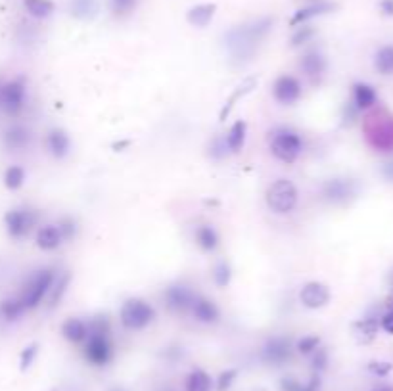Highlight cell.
I'll return each instance as SVG.
<instances>
[{
  "instance_id": "83f0119b",
  "label": "cell",
  "mask_w": 393,
  "mask_h": 391,
  "mask_svg": "<svg viewBox=\"0 0 393 391\" xmlns=\"http://www.w3.org/2000/svg\"><path fill=\"white\" fill-rule=\"evenodd\" d=\"M69 282H71V274H69V272H61V274L58 272V274H56V280L52 284L50 294H48V298H46L48 299V307H56L60 303L64 294L68 292Z\"/></svg>"
},
{
  "instance_id": "d6a6232c",
  "label": "cell",
  "mask_w": 393,
  "mask_h": 391,
  "mask_svg": "<svg viewBox=\"0 0 393 391\" xmlns=\"http://www.w3.org/2000/svg\"><path fill=\"white\" fill-rule=\"evenodd\" d=\"M211 276H213V282L217 288H227L232 280V269L231 265L227 263V261H219V263L213 267V272H211Z\"/></svg>"
},
{
  "instance_id": "8fae6325",
  "label": "cell",
  "mask_w": 393,
  "mask_h": 391,
  "mask_svg": "<svg viewBox=\"0 0 393 391\" xmlns=\"http://www.w3.org/2000/svg\"><path fill=\"white\" fill-rule=\"evenodd\" d=\"M194 298H196L194 289L186 286V284H182V282L171 284L169 288H165V292H163V301L173 313H186V311H190Z\"/></svg>"
},
{
  "instance_id": "f907efd6",
  "label": "cell",
  "mask_w": 393,
  "mask_h": 391,
  "mask_svg": "<svg viewBox=\"0 0 393 391\" xmlns=\"http://www.w3.org/2000/svg\"><path fill=\"white\" fill-rule=\"evenodd\" d=\"M111 391H125V390H123V388H113Z\"/></svg>"
},
{
  "instance_id": "ba28073f",
  "label": "cell",
  "mask_w": 393,
  "mask_h": 391,
  "mask_svg": "<svg viewBox=\"0 0 393 391\" xmlns=\"http://www.w3.org/2000/svg\"><path fill=\"white\" fill-rule=\"evenodd\" d=\"M85 359L93 366H106L113 357L110 334H88L85 340Z\"/></svg>"
},
{
  "instance_id": "7a4b0ae2",
  "label": "cell",
  "mask_w": 393,
  "mask_h": 391,
  "mask_svg": "<svg viewBox=\"0 0 393 391\" xmlns=\"http://www.w3.org/2000/svg\"><path fill=\"white\" fill-rule=\"evenodd\" d=\"M56 280V271L54 269H39L35 271L21 286V292H19V301L23 303L26 311H31V309H37V307L43 303L44 299L48 298L50 294L52 284Z\"/></svg>"
},
{
  "instance_id": "4fadbf2b",
  "label": "cell",
  "mask_w": 393,
  "mask_h": 391,
  "mask_svg": "<svg viewBox=\"0 0 393 391\" xmlns=\"http://www.w3.org/2000/svg\"><path fill=\"white\" fill-rule=\"evenodd\" d=\"M330 298H332V294H330V288L323 284V282H307L303 288L299 289V301H301V305L307 307V309H323L330 303Z\"/></svg>"
},
{
  "instance_id": "b9f144b4",
  "label": "cell",
  "mask_w": 393,
  "mask_h": 391,
  "mask_svg": "<svg viewBox=\"0 0 393 391\" xmlns=\"http://www.w3.org/2000/svg\"><path fill=\"white\" fill-rule=\"evenodd\" d=\"M368 370L376 376H385V374H390L392 365H390V363H380V361H374V363H370V365H368Z\"/></svg>"
},
{
  "instance_id": "8992f818",
  "label": "cell",
  "mask_w": 393,
  "mask_h": 391,
  "mask_svg": "<svg viewBox=\"0 0 393 391\" xmlns=\"http://www.w3.org/2000/svg\"><path fill=\"white\" fill-rule=\"evenodd\" d=\"M37 222H39V215L31 207H14L4 215L6 232L10 234V238L14 240L26 238L33 227H37Z\"/></svg>"
},
{
  "instance_id": "7dc6e473",
  "label": "cell",
  "mask_w": 393,
  "mask_h": 391,
  "mask_svg": "<svg viewBox=\"0 0 393 391\" xmlns=\"http://www.w3.org/2000/svg\"><path fill=\"white\" fill-rule=\"evenodd\" d=\"M380 10L384 16H393V0H382L380 2Z\"/></svg>"
},
{
  "instance_id": "603a6c76",
  "label": "cell",
  "mask_w": 393,
  "mask_h": 391,
  "mask_svg": "<svg viewBox=\"0 0 393 391\" xmlns=\"http://www.w3.org/2000/svg\"><path fill=\"white\" fill-rule=\"evenodd\" d=\"M246 136H248V123L242 120L236 121L224 135V144L229 148V152L238 153L246 144Z\"/></svg>"
},
{
  "instance_id": "836d02e7",
  "label": "cell",
  "mask_w": 393,
  "mask_h": 391,
  "mask_svg": "<svg viewBox=\"0 0 393 391\" xmlns=\"http://www.w3.org/2000/svg\"><path fill=\"white\" fill-rule=\"evenodd\" d=\"M253 85H256V81H253V79H248V81H246L244 85H240V86H238V90H236V93L232 94L231 100H229V102L224 104V108H222V111H221V120H224V117H227V115L231 113L232 106H234V104L238 102L240 96H244V94H248L249 90L253 88Z\"/></svg>"
},
{
  "instance_id": "1f68e13d",
  "label": "cell",
  "mask_w": 393,
  "mask_h": 391,
  "mask_svg": "<svg viewBox=\"0 0 393 391\" xmlns=\"http://www.w3.org/2000/svg\"><path fill=\"white\" fill-rule=\"evenodd\" d=\"M27 12L37 19H46L54 12V4L50 0H26Z\"/></svg>"
},
{
  "instance_id": "f1b7e54d",
  "label": "cell",
  "mask_w": 393,
  "mask_h": 391,
  "mask_svg": "<svg viewBox=\"0 0 393 391\" xmlns=\"http://www.w3.org/2000/svg\"><path fill=\"white\" fill-rule=\"evenodd\" d=\"M374 68L382 75H393V44H385L376 52Z\"/></svg>"
},
{
  "instance_id": "e575fe53",
  "label": "cell",
  "mask_w": 393,
  "mask_h": 391,
  "mask_svg": "<svg viewBox=\"0 0 393 391\" xmlns=\"http://www.w3.org/2000/svg\"><path fill=\"white\" fill-rule=\"evenodd\" d=\"M294 347L298 349V353H301V355H311L320 347V338L315 334H309V336H303L301 340H298Z\"/></svg>"
},
{
  "instance_id": "5bb4252c",
  "label": "cell",
  "mask_w": 393,
  "mask_h": 391,
  "mask_svg": "<svg viewBox=\"0 0 393 391\" xmlns=\"http://www.w3.org/2000/svg\"><path fill=\"white\" fill-rule=\"evenodd\" d=\"M190 313L196 318L198 323L202 324H215L219 318H221V311L215 303L213 299L205 298V296H198L192 301V307H190Z\"/></svg>"
},
{
  "instance_id": "ac0fdd59",
  "label": "cell",
  "mask_w": 393,
  "mask_h": 391,
  "mask_svg": "<svg viewBox=\"0 0 393 391\" xmlns=\"http://www.w3.org/2000/svg\"><path fill=\"white\" fill-rule=\"evenodd\" d=\"M378 102V94L374 86L367 83H355L353 85V108L357 111H365L374 108Z\"/></svg>"
},
{
  "instance_id": "5b68a950",
  "label": "cell",
  "mask_w": 393,
  "mask_h": 391,
  "mask_svg": "<svg viewBox=\"0 0 393 391\" xmlns=\"http://www.w3.org/2000/svg\"><path fill=\"white\" fill-rule=\"evenodd\" d=\"M154 318L155 309L142 298H128L119 309V321L127 330H144Z\"/></svg>"
},
{
  "instance_id": "bcb514c9",
  "label": "cell",
  "mask_w": 393,
  "mask_h": 391,
  "mask_svg": "<svg viewBox=\"0 0 393 391\" xmlns=\"http://www.w3.org/2000/svg\"><path fill=\"white\" fill-rule=\"evenodd\" d=\"M380 326H382L387 334H393V309L392 311H387V313L380 318Z\"/></svg>"
},
{
  "instance_id": "681fc988",
  "label": "cell",
  "mask_w": 393,
  "mask_h": 391,
  "mask_svg": "<svg viewBox=\"0 0 393 391\" xmlns=\"http://www.w3.org/2000/svg\"><path fill=\"white\" fill-rule=\"evenodd\" d=\"M376 391H393L392 388H390V385H380V388H378Z\"/></svg>"
},
{
  "instance_id": "c3c4849f",
  "label": "cell",
  "mask_w": 393,
  "mask_h": 391,
  "mask_svg": "<svg viewBox=\"0 0 393 391\" xmlns=\"http://www.w3.org/2000/svg\"><path fill=\"white\" fill-rule=\"evenodd\" d=\"M385 175H387L390 179H393V163H390V165L385 167Z\"/></svg>"
},
{
  "instance_id": "7c38bea8",
  "label": "cell",
  "mask_w": 393,
  "mask_h": 391,
  "mask_svg": "<svg viewBox=\"0 0 393 391\" xmlns=\"http://www.w3.org/2000/svg\"><path fill=\"white\" fill-rule=\"evenodd\" d=\"M301 94H303V85L298 77L288 75V73L276 77L273 85V96L276 102L282 106H291L301 98Z\"/></svg>"
},
{
  "instance_id": "e0dca14e",
  "label": "cell",
  "mask_w": 393,
  "mask_h": 391,
  "mask_svg": "<svg viewBox=\"0 0 393 391\" xmlns=\"http://www.w3.org/2000/svg\"><path fill=\"white\" fill-rule=\"evenodd\" d=\"M46 148H48L52 158L64 160L71 150V138L64 128H52L46 136Z\"/></svg>"
},
{
  "instance_id": "f6af8a7d",
  "label": "cell",
  "mask_w": 393,
  "mask_h": 391,
  "mask_svg": "<svg viewBox=\"0 0 393 391\" xmlns=\"http://www.w3.org/2000/svg\"><path fill=\"white\" fill-rule=\"evenodd\" d=\"M133 4H135V0H113V8L117 14H125L128 10L133 8Z\"/></svg>"
},
{
  "instance_id": "f5cc1de1",
  "label": "cell",
  "mask_w": 393,
  "mask_h": 391,
  "mask_svg": "<svg viewBox=\"0 0 393 391\" xmlns=\"http://www.w3.org/2000/svg\"><path fill=\"white\" fill-rule=\"evenodd\" d=\"M0 86H2V85H0Z\"/></svg>"
},
{
  "instance_id": "44dd1931",
  "label": "cell",
  "mask_w": 393,
  "mask_h": 391,
  "mask_svg": "<svg viewBox=\"0 0 393 391\" xmlns=\"http://www.w3.org/2000/svg\"><path fill=\"white\" fill-rule=\"evenodd\" d=\"M61 336H64L69 343H85L86 336H88L86 321L79 318V316L68 318L66 323L61 324Z\"/></svg>"
},
{
  "instance_id": "4316f807",
  "label": "cell",
  "mask_w": 393,
  "mask_h": 391,
  "mask_svg": "<svg viewBox=\"0 0 393 391\" xmlns=\"http://www.w3.org/2000/svg\"><path fill=\"white\" fill-rule=\"evenodd\" d=\"M26 313V307L19 301V298H6L0 301V318L6 323H16Z\"/></svg>"
},
{
  "instance_id": "f546056e",
  "label": "cell",
  "mask_w": 393,
  "mask_h": 391,
  "mask_svg": "<svg viewBox=\"0 0 393 391\" xmlns=\"http://www.w3.org/2000/svg\"><path fill=\"white\" fill-rule=\"evenodd\" d=\"M96 0H71V14L79 19H93L96 16Z\"/></svg>"
},
{
  "instance_id": "9c48e42d",
  "label": "cell",
  "mask_w": 393,
  "mask_h": 391,
  "mask_svg": "<svg viewBox=\"0 0 393 391\" xmlns=\"http://www.w3.org/2000/svg\"><path fill=\"white\" fill-rule=\"evenodd\" d=\"M294 341L290 336H273L269 338L263 345L261 357L267 365L271 366H284L294 355Z\"/></svg>"
},
{
  "instance_id": "7402d4cb",
  "label": "cell",
  "mask_w": 393,
  "mask_h": 391,
  "mask_svg": "<svg viewBox=\"0 0 393 391\" xmlns=\"http://www.w3.org/2000/svg\"><path fill=\"white\" fill-rule=\"evenodd\" d=\"M215 12H217V4L213 2H204V4H196L189 10L186 19H189L190 26L194 27H207L213 19Z\"/></svg>"
},
{
  "instance_id": "816d5d0a",
  "label": "cell",
  "mask_w": 393,
  "mask_h": 391,
  "mask_svg": "<svg viewBox=\"0 0 393 391\" xmlns=\"http://www.w3.org/2000/svg\"><path fill=\"white\" fill-rule=\"evenodd\" d=\"M162 391H175V390H171V388H165V390H162Z\"/></svg>"
},
{
  "instance_id": "6da1fadb",
  "label": "cell",
  "mask_w": 393,
  "mask_h": 391,
  "mask_svg": "<svg viewBox=\"0 0 393 391\" xmlns=\"http://www.w3.org/2000/svg\"><path fill=\"white\" fill-rule=\"evenodd\" d=\"M274 26V17H259L246 23L232 27L224 33V46L231 54V60L236 64H246L256 56L257 48Z\"/></svg>"
},
{
  "instance_id": "30bf717a",
  "label": "cell",
  "mask_w": 393,
  "mask_h": 391,
  "mask_svg": "<svg viewBox=\"0 0 393 391\" xmlns=\"http://www.w3.org/2000/svg\"><path fill=\"white\" fill-rule=\"evenodd\" d=\"M357 194H359V187L353 179H330L323 184V196L330 204H349Z\"/></svg>"
},
{
  "instance_id": "52a82bcc",
  "label": "cell",
  "mask_w": 393,
  "mask_h": 391,
  "mask_svg": "<svg viewBox=\"0 0 393 391\" xmlns=\"http://www.w3.org/2000/svg\"><path fill=\"white\" fill-rule=\"evenodd\" d=\"M27 98V85L26 81L19 79H12L8 83L0 86V108L8 115H17L23 110Z\"/></svg>"
},
{
  "instance_id": "3957f363",
  "label": "cell",
  "mask_w": 393,
  "mask_h": 391,
  "mask_svg": "<svg viewBox=\"0 0 393 391\" xmlns=\"http://www.w3.org/2000/svg\"><path fill=\"white\" fill-rule=\"evenodd\" d=\"M269 150L278 162L294 163L303 152V138L290 127H276L269 136Z\"/></svg>"
},
{
  "instance_id": "2e32d148",
  "label": "cell",
  "mask_w": 393,
  "mask_h": 391,
  "mask_svg": "<svg viewBox=\"0 0 393 391\" xmlns=\"http://www.w3.org/2000/svg\"><path fill=\"white\" fill-rule=\"evenodd\" d=\"M336 10V4L332 2H316V4H309L305 8H299L290 19V26L291 27H298V26H305L307 21H311L313 17H318V16H325V14H330Z\"/></svg>"
},
{
  "instance_id": "484cf974",
  "label": "cell",
  "mask_w": 393,
  "mask_h": 391,
  "mask_svg": "<svg viewBox=\"0 0 393 391\" xmlns=\"http://www.w3.org/2000/svg\"><path fill=\"white\" fill-rule=\"evenodd\" d=\"M380 323L376 318H363L359 323L353 324V332H355V340L359 343H370L376 338Z\"/></svg>"
},
{
  "instance_id": "7bdbcfd3",
  "label": "cell",
  "mask_w": 393,
  "mask_h": 391,
  "mask_svg": "<svg viewBox=\"0 0 393 391\" xmlns=\"http://www.w3.org/2000/svg\"><path fill=\"white\" fill-rule=\"evenodd\" d=\"M229 153V148L224 144V136L222 138H215L213 144H211V155L213 158H222V155H227Z\"/></svg>"
},
{
  "instance_id": "277c9868",
  "label": "cell",
  "mask_w": 393,
  "mask_h": 391,
  "mask_svg": "<svg viewBox=\"0 0 393 391\" xmlns=\"http://www.w3.org/2000/svg\"><path fill=\"white\" fill-rule=\"evenodd\" d=\"M299 202L298 187L288 179L273 180L265 192V204L274 215H288Z\"/></svg>"
},
{
  "instance_id": "60d3db41",
  "label": "cell",
  "mask_w": 393,
  "mask_h": 391,
  "mask_svg": "<svg viewBox=\"0 0 393 391\" xmlns=\"http://www.w3.org/2000/svg\"><path fill=\"white\" fill-rule=\"evenodd\" d=\"M301 388H303V383L294 376H284L280 380V390L282 391H301Z\"/></svg>"
},
{
  "instance_id": "d590c367",
  "label": "cell",
  "mask_w": 393,
  "mask_h": 391,
  "mask_svg": "<svg viewBox=\"0 0 393 391\" xmlns=\"http://www.w3.org/2000/svg\"><path fill=\"white\" fill-rule=\"evenodd\" d=\"M37 355H39V345H37V343H29V345L21 351V355H19V370L26 372L27 368L35 363Z\"/></svg>"
},
{
  "instance_id": "ee69618b",
  "label": "cell",
  "mask_w": 393,
  "mask_h": 391,
  "mask_svg": "<svg viewBox=\"0 0 393 391\" xmlns=\"http://www.w3.org/2000/svg\"><path fill=\"white\" fill-rule=\"evenodd\" d=\"M301 391H320V374H315L309 378V382L303 383V388Z\"/></svg>"
},
{
  "instance_id": "9a60e30c",
  "label": "cell",
  "mask_w": 393,
  "mask_h": 391,
  "mask_svg": "<svg viewBox=\"0 0 393 391\" xmlns=\"http://www.w3.org/2000/svg\"><path fill=\"white\" fill-rule=\"evenodd\" d=\"M299 69L303 71V75L307 77L311 83H316L326 71V58L323 52L309 50L301 56L299 60Z\"/></svg>"
},
{
  "instance_id": "4dcf8cb0",
  "label": "cell",
  "mask_w": 393,
  "mask_h": 391,
  "mask_svg": "<svg viewBox=\"0 0 393 391\" xmlns=\"http://www.w3.org/2000/svg\"><path fill=\"white\" fill-rule=\"evenodd\" d=\"M26 182V169L19 165H10L4 173V187L8 190H19Z\"/></svg>"
},
{
  "instance_id": "ab89813d",
  "label": "cell",
  "mask_w": 393,
  "mask_h": 391,
  "mask_svg": "<svg viewBox=\"0 0 393 391\" xmlns=\"http://www.w3.org/2000/svg\"><path fill=\"white\" fill-rule=\"evenodd\" d=\"M313 33H315V31H313L311 27L303 26L301 29H299L298 33L291 37V46H301V44H305L309 39L313 37Z\"/></svg>"
},
{
  "instance_id": "cb8c5ba5",
  "label": "cell",
  "mask_w": 393,
  "mask_h": 391,
  "mask_svg": "<svg viewBox=\"0 0 393 391\" xmlns=\"http://www.w3.org/2000/svg\"><path fill=\"white\" fill-rule=\"evenodd\" d=\"M194 238L200 249L204 251H215L219 247V232L211 227V225H200L194 232Z\"/></svg>"
},
{
  "instance_id": "8d00e7d4",
  "label": "cell",
  "mask_w": 393,
  "mask_h": 391,
  "mask_svg": "<svg viewBox=\"0 0 393 391\" xmlns=\"http://www.w3.org/2000/svg\"><path fill=\"white\" fill-rule=\"evenodd\" d=\"M58 230H60L61 238H64V242H69V240H73L75 236H77L79 232V227L77 222L73 221V219H69V217H66V219H61L58 225Z\"/></svg>"
},
{
  "instance_id": "74e56055",
  "label": "cell",
  "mask_w": 393,
  "mask_h": 391,
  "mask_svg": "<svg viewBox=\"0 0 393 391\" xmlns=\"http://www.w3.org/2000/svg\"><path fill=\"white\" fill-rule=\"evenodd\" d=\"M326 366H328V353L326 349L318 347L315 353H311V368L315 374H320L323 370H326Z\"/></svg>"
},
{
  "instance_id": "d6986e66",
  "label": "cell",
  "mask_w": 393,
  "mask_h": 391,
  "mask_svg": "<svg viewBox=\"0 0 393 391\" xmlns=\"http://www.w3.org/2000/svg\"><path fill=\"white\" fill-rule=\"evenodd\" d=\"M35 242L39 249L43 251H54L64 244V238H61L60 230L56 225H44L41 229L37 230V236H35Z\"/></svg>"
},
{
  "instance_id": "ffe728a7",
  "label": "cell",
  "mask_w": 393,
  "mask_h": 391,
  "mask_svg": "<svg viewBox=\"0 0 393 391\" xmlns=\"http://www.w3.org/2000/svg\"><path fill=\"white\" fill-rule=\"evenodd\" d=\"M2 142L8 150H23L31 142V131L23 125H12L4 131Z\"/></svg>"
},
{
  "instance_id": "d4e9b609",
  "label": "cell",
  "mask_w": 393,
  "mask_h": 391,
  "mask_svg": "<svg viewBox=\"0 0 393 391\" xmlns=\"http://www.w3.org/2000/svg\"><path fill=\"white\" fill-rule=\"evenodd\" d=\"M213 390V380L202 368H194L184 382V391H211Z\"/></svg>"
},
{
  "instance_id": "f35d334b",
  "label": "cell",
  "mask_w": 393,
  "mask_h": 391,
  "mask_svg": "<svg viewBox=\"0 0 393 391\" xmlns=\"http://www.w3.org/2000/svg\"><path fill=\"white\" fill-rule=\"evenodd\" d=\"M236 376H238V370L236 368H229V370H224L219 374L217 378V391H229L232 388V383L236 380Z\"/></svg>"
}]
</instances>
